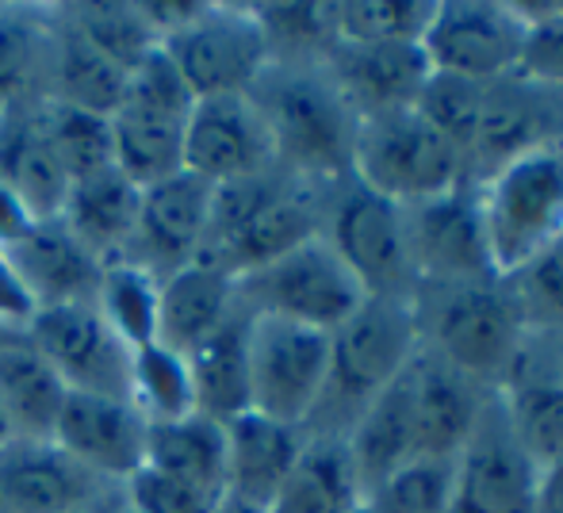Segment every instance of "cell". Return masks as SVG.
<instances>
[{
    "instance_id": "obj_1",
    "label": "cell",
    "mask_w": 563,
    "mask_h": 513,
    "mask_svg": "<svg viewBox=\"0 0 563 513\" xmlns=\"http://www.w3.org/2000/svg\"><path fill=\"white\" fill-rule=\"evenodd\" d=\"M245 97L265 120L276 165L314 185L353 172L361 115L341 97L327 62H268Z\"/></svg>"
},
{
    "instance_id": "obj_2",
    "label": "cell",
    "mask_w": 563,
    "mask_h": 513,
    "mask_svg": "<svg viewBox=\"0 0 563 513\" xmlns=\"http://www.w3.org/2000/svg\"><path fill=\"white\" fill-rule=\"evenodd\" d=\"M322 203H327V185L296 177L284 165L219 185L211 196V223L200 260L238 280L319 238Z\"/></svg>"
},
{
    "instance_id": "obj_3",
    "label": "cell",
    "mask_w": 563,
    "mask_h": 513,
    "mask_svg": "<svg viewBox=\"0 0 563 513\" xmlns=\"http://www.w3.org/2000/svg\"><path fill=\"white\" fill-rule=\"evenodd\" d=\"M418 349L415 299H364L330 334V376L303 425L307 437H345L361 410L407 372Z\"/></svg>"
},
{
    "instance_id": "obj_4",
    "label": "cell",
    "mask_w": 563,
    "mask_h": 513,
    "mask_svg": "<svg viewBox=\"0 0 563 513\" xmlns=\"http://www.w3.org/2000/svg\"><path fill=\"white\" fill-rule=\"evenodd\" d=\"M415 314L422 349L487 391H498L510 380L529 342V326L503 276L418 288Z\"/></svg>"
},
{
    "instance_id": "obj_5",
    "label": "cell",
    "mask_w": 563,
    "mask_h": 513,
    "mask_svg": "<svg viewBox=\"0 0 563 513\" xmlns=\"http://www.w3.org/2000/svg\"><path fill=\"white\" fill-rule=\"evenodd\" d=\"M475 188L498 276L518 272L563 234V142L514 157Z\"/></svg>"
},
{
    "instance_id": "obj_6",
    "label": "cell",
    "mask_w": 563,
    "mask_h": 513,
    "mask_svg": "<svg viewBox=\"0 0 563 513\" xmlns=\"http://www.w3.org/2000/svg\"><path fill=\"white\" fill-rule=\"evenodd\" d=\"M353 177L391 203H422L467 180V161L418 108L368 115L356 127Z\"/></svg>"
},
{
    "instance_id": "obj_7",
    "label": "cell",
    "mask_w": 563,
    "mask_h": 513,
    "mask_svg": "<svg viewBox=\"0 0 563 513\" xmlns=\"http://www.w3.org/2000/svg\"><path fill=\"white\" fill-rule=\"evenodd\" d=\"M322 238L345 260L349 272L361 280L368 295L379 299H415L418 276L410 265L402 208L368 185L349 177L327 185L322 203Z\"/></svg>"
},
{
    "instance_id": "obj_8",
    "label": "cell",
    "mask_w": 563,
    "mask_h": 513,
    "mask_svg": "<svg viewBox=\"0 0 563 513\" xmlns=\"http://www.w3.org/2000/svg\"><path fill=\"white\" fill-rule=\"evenodd\" d=\"M364 299L368 291L322 234L296 246L291 254L238 276V303L250 314L288 319L322 330V334H334Z\"/></svg>"
},
{
    "instance_id": "obj_9",
    "label": "cell",
    "mask_w": 563,
    "mask_h": 513,
    "mask_svg": "<svg viewBox=\"0 0 563 513\" xmlns=\"http://www.w3.org/2000/svg\"><path fill=\"white\" fill-rule=\"evenodd\" d=\"M196 100L245 97L268 66V46L253 4L200 0L196 15L162 43Z\"/></svg>"
},
{
    "instance_id": "obj_10",
    "label": "cell",
    "mask_w": 563,
    "mask_h": 513,
    "mask_svg": "<svg viewBox=\"0 0 563 513\" xmlns=\"http://www.w3.org/2000/svg\"><path fill=\"white\" fill-rule=\"evenodd\" d=\"M330 376V334L288 319L250 322V410L303 430Z\"/></svg>"
},
{
    "instance_id": "obj_11",
    "label": "cell",
    "mask_w": 563,
    "mask_h": 513,
    "mask_svg": "<svg viewBox=\"0 0 563 513\" xmlns=\"http://www.w3.org/2000/svg\"><path fill=\"white\" fill-rule=\"evenodd\" d=\"M27 342L74 394L131 402L134 349L115 334L97 303L35 311L27 322Z\"/></svg>"
},
{
    "instance_id": "obj_12",
    "label": "cell",
    "mask_w": 563,
    "mask_h": 513,
    "mask_svg": "<svg viewBox=\"0 0 563 513\" xmlns=\"http://www.w3.org/2000/svg\"><path fill=\"white\" fill-rule=\"evenodd\" d=\"M526 15L503 0H438L422 31V51L433 74L467 81H503L518 74Z\"/></svg>"
},
{
    "instance_id": "obj_13",
    "label": "cell",
    "mask_w": 563,
    "mask_h": 513,
    "mask_svg": "<svg viewBox=\"0 0 563 513\" xmlns=\"http://www.w3.org/2000/svg\"><path fill=\"white\" fill-rule=\"evenodd\" d=\"M402 226H407V249L418 288L495 280L498 276L487 231H483L479 188L472 180L433 196V200L407 203Z\"/></svg>"
},
{
    "instance_id": "obj_14",
    "label": "cell",
    "mask_w": 563,
    "mask_h": 513,
    "mask_svg": "<svg viewBox=\"0 0 563 513\" xmlns=\"http://www.w3.org/2000/svg\"><path fill=\"white\" fill-rule=\"evenodd\" d=\"M544 476L510 430L498 391H490L472 437L456 453L452 513H541Z\"/></svg>"
},
{
    "instance_id": "obj_15",
    "label": "cell",
    "mask_w": 563,
    "mask_h": 513,
    "mask_svg": "<svg viewBox=\"0 0 563 513\" xmlns=\"http://www.w3.org/2000/svg\"><path fill=\"white\" fill-rule=\"evenodd\" d=\"M211 196H216V185L188 169L142 188L139 226H134L131 249L123 260L139 265L157 283L200 260L211 223Z\"/></svg>"
},
{
    "instance_id": "obj_16",
    "label": "cell",
    "mask_w": 563,
    "mask_h": 513,
    "mask_svg": "<svg viewBox=\"0 0 563 513\" xmlns=\"http://www.w3.org/2000/svg\"><path fill=\"white\" fill-rule=\"evenodd\" d=\"M273 138L250 97H203L196 100L185 127V169L208 185L257 177L273 169Z\"/></svg>"
},
{
    "instance_id": "obj_17",
    "label": "cell",
    "mask_w": 563,
    "mask_h": 513,
    "mask_svg": "<svg viewBox=\"0 0 563 513\" xmlns=\"http://www.w3.org/2000/svg\"><path fill=\"white\" fill-rule=\"evenodd\" d=\"M108 479L92 476L54 440L12 437L0 445V506L4 513H81L100 499Z\"/></svg>"
},
{
    "instance_id": "obj_18",
    "label": "cell",
    "mask_w": 563,
    "mask_h": 513,
    "mask_svg": "<svg viewBox=\"0 0 563 513\" xmlns=\"http://www.w3.org/2000/svg\"><path fill=\"white\" fill-rule=\"evenodd\" d=\"M150 422L126 399H100V394H74L54 425V445H62L77 464L108 483H126L146 464Z\"/></svg>"
},
{
    "instance_id": "obj_19",
    "label": "cell",
    "mask_w": 563,
    "mask_h": 513,
    "mask_svg": "<svg viewBox=\"0 0 563 513\" xmlns=\"http://www.w3.org/2000/svg\"><path fill=\"white\" fill-rule=\"evenodd\" d=\"M4 257L15 268L35 311L66 303H97L104 260L62 223V215L38 219L12 249H4Z\"/></svg>"
},
{
    "instance_id": "obj_20",
    "label": "cell",
    "mask_w": 563,
    "mask_h": 513,
    "mask_svg": "<svg viewBox=\"0 0 563 513\" xmlns=\"http://www.w3.org/2000/svg\"><path fill=\"white\" fill-rule=\"evenodd\" d=\"M327 69L361 120L415 108L433 74L422 43H338L327 54Z\"/></svg>"
},
{
    "instance_id": "obj_21",
    "label": "cell",
    "mask_w": 563,
    "mask_h": 513,
    "mask_svg": "<svg viewBox=\"0 0 563 513\" xmlns=\"http://www.w3.org/2000/svg\"><path fill=\"white\" fill-rule=\"evenodd\" d=\"M498 399L518 445L541 476H552L563 464V380L549 337L529 334L510 380L498 387Z\"/></svg>"
},
{
    "instance_id": "obj_22",
    "label": "cell",
    "mask_w": 563,
    "mask_h": 513,
    "mask_svg": "<svg viewBox=\"0 0 563 513\" xmlns=\"http://www.w3.org/2000/svg\"><path fill=\"white\" fill-rule=\"evenodd\" d=\"M402 376H407L418 456H456L472 437L490 391L426 349L415 353Z\"/></svg>"
},
{
    "instance_id": "obj_23",
    "label": "cell",
    "mask_w": 563,
    "mask_h": 513,
    "mask_svg": "<svg viewBox=\"0 0 563 513\" xmlns=\"http://www.w3.org/2000/svg\"><path fill=\"white\" fill-rule=\"evenodd\" d=\"M307 433L296 425L245 410L227 422V499L253 510H268L280 494Z\"/></svg>"
},
{
    "instance_id": "obj_24",
    "label": "cell",
    "mask_w": 563,
    "mask_h": 513,
    "mask_svg": "<svg viewBox=\"0 0 563 513\" xmlns=\"http://www.w3.org/2000/svg\"><path fill=\"white\" fill-rule=\"evenodd\" d=\"M0 185L35 219L62 215L69 177L43 127V100L0 115Z\"/></svg>"
},
{
    "instance_id": "obj_25",
    "label": "cell",
    "mask_w": 563,
    "mask_h": 513,
    "mask_svg": "<svg viewBox=\"0 0 563 513\" xmlns=\"http://www.w3.org/2000/svg\"><path fill=\"white\" fill-rule=\"evenodd\" d=\"M238 306V280L208 260H192L157 283V322L154 345L188 357L200 342H208Z\"/></svg>"
},
{
    "instance_id": "obj_26",
    "label": "cell",
    "mask_w": 563,
    "mask_h": 513,
    "mask_svg": "<svg viewBox=\"0 0 563 513\" xmlns=\"http://www.w3.org/2000/svg\"><path fill=\"white\" fill-rule=\"evenodd\" d=\"M126 97V74L108 62L74 23L51 4V43H46V74H43V100L66 108H81L92 115L119 112Z\"/></svg>"
},
{
    "instance_id": "obj_27",
    "label": "cell",
    "mask_w": 563,
    "mask_h": 513,
    "mask_svg": "<svg viewBox=\"0 0 563 513\" xmlns=\"http://www.w3.org/2000/svg\"><path fill=\"white\" fill-rule=\"evenodd\" d=\"M250 322L253 314L238 303L223 326L185 357L196 414L227 425L250 410Z\"/></svg>"
},
{
    "instance_id": "obj_28",
    "label": "cell",
    "mask_w": 563,
    "mask_h": 513,
    "mask_svg": "<svg viewBox=\"0 0 563 513\" xmlns=\"http://www.w3.org/2000/svg\"><path fill=\"white\" fill-rule=\"evenodd\" d=\"M142 188L131 185L119 169H104L69 185L62 223L85 242L104 265L123 260L131 249L134 226H139Z\"/></svg>"
},
{
    "instance_id": "obj_29",
    "label": "cell",
    "mask_w": 563,
    "mask_h": 513,
    "mask_svg": "<svg viewBox=\"0 0 563 513\" xmlns=\"http://www.w3.org/2000/svg\"><path fill=\"white\" fill-rule=\"evenodd\" d=\"M146 468L227 499V425L208 414L150 422Z\"/></svg>"
},
{
    "instance_id": "obj_30",
    "label": "cell",
    "mask_w": 563,
    "mask_h": 513,
    "mask_svg": "<svg viewBox=\"0 0 563 513\" xmlns=\"http://www.w3.org/2000/svg\"><path fill=\"white\" fill-rule=\"evenodd\" d=\"M361 506L364 491L345 437H307L268 513H356Z\"/></svg>"
},
{
    "instance_id": "obj_31",
    "label": "cell",
    "mask_w": 563,
    "mask_h": 513,
    "mask_svg": "<svg viewBox=\"0 0 563 513\" xmlns=\"http://www.w3.org/2000/svg\"><path fill=\"white\" fill-rule=\"evenodd\" d=\"M345 445H349V456H353L364 499H368L391 471H399L407 460H415L418 448H415V422H410L407 376H399L387 391H379L376 399L361 410L353 430L345 433Z\"/></svg>"
},
{
    "instance_id": "obj_32",
    "label": "cell",
    "mask_w": 563,
    "mask_h": 513,
    "mask_svg": "<svg viewBox=\"0 0 563 513\" xmlns=\"http://www.w3.org/2000/svg\"><path fill=\"white\" fill-rule=\"evenodd\" d=\"M69 399V387L27 342V330L0 349V406L12 425V437L51 440L58 414Z\"/></svg>"
},
{
    "instance_id": "obj_33",
    "label": "cell",
    "mask_w": 563,
    "mask_h": 513,
    "mask_svg": "<svg viewBox=\"0 0 563 513\" xmlns=\"http://www.w3.org/2000/svg\"><path fill=\"white\" fill-rule=\"evenodd\" d=\"M185 115H169L157 112V108L123 100L119 112L112 115L115 169L139 188L177 177L185 169Z\"/></svg>"
},
{
    "instance_id": "obj_34",
    "label": "cell",
    "mask_w": 563,
    "mask_h": 513,
    "mask_svg": "<svg viewBox=\"0 0 563 513\" xmlns=\"http://www.w3.org/2000/svg\"><path fill=\"white\" fill-rule=\"evenodd\" d=\"M51 4L0 0V115L43 100Z\"/></svg>"
},
{
    "instance_id": "obj_35",
    "label": "cell",
    "mask_w": 563,
    "mask_h": 513,
    "mask_svg": "<svg viewBox=\"0 0 563 513\" xmlns=\"http://www.w3.org/2000/svg\"><path fill=\"white\" fill-rule=\"evenodd\" d=\"M62 15L126 77L162 46L139 0H66Z\"/></svg>"
},
{
    "instance_id": "obj_36",
    "label": "cell",
    "mask_w": 563,
    "mask_h": 513,
    "mask_svg": "<svg viewBox=\"0 0 563 513\" xmlns=\"http://www.w3.org/2000/svg\"><path fill=\"white\" fill-rule=\"evenodd\" d=\"M261 35L268 46V62H327L338 46L334 4H253Z\"/></svg>"
},
{
    "instance_id": "obj_37",
    "label": "cell",
    "mask_w": 563,
    "mask_h": 513,
    "mask_svg": "<svg viewBox=\"0 0 563 513\" xmlns=\"http://www.w3.org/2000/svg\"><path fill=\"white\" fill-rule=\"evenodd\" d=\"M43 127L54 154H58L62 169H66L69 185L85 177H97L104 169H115L112 120L108 115H92L81 112V108L43 100Z\"/></svg>"
},
{
    "instance_id": "obj_38",
    "label": "cell",
    "mask_w": 563,
    "mask_h": 513,
    "mask_svg": "<svg viewBox=\"0 0 563 513\" xmlns=\"http://www.w3.org/2000/svg\"><path fill=\"white\" fill-rule=\"evenodd\" d=\"M456 456H415L364 499L368 513H452Z\"/></svg>"
},
{
    "instance_id": "obj_39",
    "label": "cell",
    "mask_w": 563,
    "mask_h": 513,
    "mask_svg": "<svg viewBox=\"0 0 563 513\" xmlns=\"http://www.w3.org/2000/svg\"><path fill=\"white\" fill-rule=\"evenodd\" d=\"M438 0H338V43H422Z\"/></svg>"
},
{
    "instance_id": "obj_40",
    "label": "cell",
    "mask_w": 563,
    "mask_h": 513,
    "mask_svg": "<svg viewBox=\"0 0 563 513\" xmlns=\"http://www.w3.org/2000/svg\"><path fill=\"white\" fill-rule=\"evenodd\" d=\"M97 306L131 349H142V345L154 342L157 280L150 272H142L139 265H131V260H112V265H104Z\"/></svg>"
},
{
    "instance_id": "obj_41",
    "label": "cell",
    "mask_w": 563,
    "mask_h": 513,
    "mask_svg": "<svg viewBox=\"0 0 563 513\" xmlns=\"http://www.w3.org/2000/svg\"><path fill=\"white\" fill-rule=\"evenodd\" d=\"M131 402L146 422H169V417L192 414L196 406L185 357H177V353L162 349L154 342L134 349Z\"/></svg>"
},
{
    "instance_id": "obj_42",
    "label": "cell",
    "mask_w": 563,
    "mask_h": 513,
    "mask_svg": "<svg viewBox=\"0 0 563 513\" xmlns=\"http://www.w3.org/2000/svg\"><path fill=\"white\" fill-rule=\"evenodd\" d=\"M503 280L529 334H563V234Z\"/></svg>"
},
{
    "instance_id": "obj_43",
    "label": "cell",
    "mask_w": 563,
    "mask_h": 513,
    "mask_svg": "<svg viewBox=\"0 0 563 513\" xmlns=\"http://www.w3.org/2000/svg\"><path fill=\"white\" fill-rule=\"evenodd\" d=\"M483 89L487 85L467 81V77H452V74H430L422 97H418V112L433 123L452 146L464 154L475 142V127H479V112H483Z\"/></svg>"
},
{
    "instance_id": "obj_44",
    "label": "cell",
    "mask_w": 563,
    "mask_h": 513,
    "mask_svg": "<svg viewBox=\"0 0 563 513\" xmlns=\"http://www.w3.org/2000/svg\"><path fill=\"white\" fill-rule=\"evenodd\" d=\"M526 15L518 74L537 85L563 89V4H518Z\"/></svg>"
},
{
    "instance_id": "obj_45",
    "label": "cell",
    "mask_w": 563,
    "mask_h": 513,
    "mask_svg": "<svg viewBox=\"0 0 563 513\" xmlns=\"http://www.w3.org/2000/svg\"><path fill=\"white\" fill-rule=\"evenodd\" d=\"M123 494L131 513H219L227 502L219 494L200 491V487H188L173 476H162V471L146 468V464L126 479Z\"/></svg>"
},
{
    "instance_id": "obj_46",
    "label": "cell",
    "mask_w": 563,
    "mask_h": 513,
    "mask_svg": "<svg viewBox=\"0 0 563 513\" xmlns=\"http://www.w3.org/2000/svg\"><path fill=\"white\" fill-rule=\"evenodd\" d=\"M35 306H31L27 291H23L15 268L8 265L4 249H0V322H12V326H27Z\"/></svg>"
},
{
    "instance_id": "obj_47",
    "label": "cell",
    "mask_w": 563,
    "mask_h": 513,
    "mask_svg": "<svg viewBox=\"0 0 563 513\" xmlns=\"http://www.w3.org/2000/svg\"><path fill=\"white\" fill-rule=\"evenodd\" d=\"M35 223H38V219L31 215V211L23 208V203L15 200L4 185H0V249H12Z\"/></svg>"
},
{
    "instance_id": "obj_48",
    "label": "cell",
    "mask_w": 563,
    "mask_h": 513,
    "mask_svg": "<svg viewBox=\"0 0 563 513\" xmlns=\"http://www.w3.org/2000/svg\"><path fill=\"white\" fill-rule=\"evenodd\" d=\"M541 513H563V464L552 471V476H544Z\"/></svg>"
},
{
    "instance_id": "obj_49",
    "label": "cell",
    "mask_w": 563,
    "mask_h": 513,
    "mask_svg": "<svg viewBox=\"0 0 563 513\" xmlns=\"http://www.w3.org/2000/svg\"><path fill=\"white\" fill-rule=\"evenodd\" d=\"M541 337H549L552 357H556V372H560V380H563V334H541Z\"/></svg>"
},
{
    "instance_id": "obj_50",
    "label": "cell",
    "mask_w": 563,
    "mask_h": 513,
    "mask_svg": "<svg viewBox=\"0 0 563 513\" xmlns=\"http://www.w3.org/2000/svg\"><path fill=\"white\" fill-rule=\"evenodd\" d=\"M23 330H27V326H12V322H0V349H4V345H12L15 337L23 334Z\"/></svg>"
},
{
    "instance_id": "obj_51",
    "label": "cell",
    "mask_w": 563,
    "mask_h": 513,
    "mask_svg": "<svg viewBox=\"0 0 563 513\" xmlns=\"http://www.w3.org/2000/svg\"><path fill=\"white\" fill-rule=\"evenodd\" d=\"M219 513H268V510H253V506H242V502H223V510H219Z\"/></svg>"
},
{
    "instance_id": "obj_52",
    "label": "cell",
    "mask_w": 563,
    "mask_h": 513,
    "mask_svg": "<svg viewBox=\"0 0 563 513\" xmlns=\"http://www.w3.org/2000/svg\"><path fill=\"white\" fill-rule=\"evenodd\" d=\"M8 440H12V425H8V414L0 406V445H8Z\"/></svg>"
},
{
    "instance_id": "obj_53",
    "label": "cell",
    "mask_w": 563,
    "mask_h": 513,
    "mask_svg": "<svg viewBox=\"0 0 563 513\" xmlns=\"http://www.w3.org/2000/svg\"><path fill=\"white\" fill-rule=\"evenodd\" d=\"M119 513H131V510H126V506H123V510H119Z\"/></svg>"
},
{
    "instance_id": "obj_54",
    "label": "cell",
    "mask_w": 563,
    "mask_h": 513,
    "mask_svg": "<svg viewBox=\"0 0 563 513\" xmlns=\"http://www.w3.org/2000/svg\"><path fill=\"white\" fill-rule=\"evenodd\" d=\"M356 513H368V510H364V506H361V510H356Z\"/></svg>"
}]
</instances>
